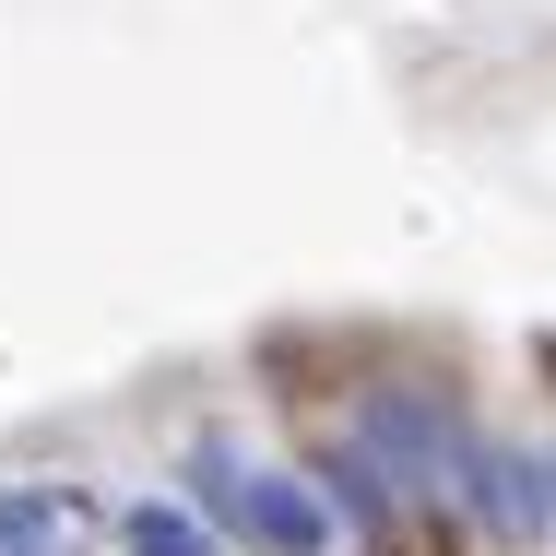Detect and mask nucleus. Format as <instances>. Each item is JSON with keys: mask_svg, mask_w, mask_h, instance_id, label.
Wrapping results in <instances>:
<instances>
[{"mask_svg": "<svg viewBox=\"0 0 556 556\" xmlns=\"http://www.w3.org/2000/svg\"><path fill=\"white\" fill-rule=\"evenodd\" d=\"M178 497H190V509H202L237 556H332V545H343V521H332V497H320V473L249 462L237 439H190Z\"/></svg>", "mask_w": 556, "mask_h": 556, "instance_id": "nucleus-1", "label": "nucleus"}, {"mask_svg": "<svg viewBox=\"0 0 556 556\" xmlns=\"http://www.w3.org/2000/svg\"><path fill=\"white\" fill-rule=\"evenodd\" d=\"M462 521H473V533H485L497 556H533V545H556V462L485 427L473 473H462Z\"/></svg>", "mask_w": 556, "mask_h": 556, "instance_id": "nucleus-2", "label": "nucleus"}, {"mask_svg": "<svg viewBox=\"0 0 556 556\" xmlns=\"http://www.w3.org/2000/svg\"><path fill=\"white\" fill-rule=\"evenodd\" d=\"M0 556H108V497L72 473L0 485Z\"/></svg>", "mask_w": 556, "mask_h": 556, "instance_id": "nucleus-3", "label": "nucleus"}, {"mask_svg": "<svg viewBox=\"0 0 556 556\" xmlns=\"http://www.w3.org/2000/svg\"><path fill=\"white\" fill-rule=\"evenodd\" d=\"M108 545H118V556H237V545L214 533V521H202L190 497H166V485L118 497V509H108Z\"/></svg>", "mask_w": 556, "mask_h": 556, "instance_id": "nucleus-4", "label": "nucleus"}, {"mask_svg": "<svg viewBox=\"0 0 556 556\" xmlns=\"http://www.w3.org/2000/svg\"><path fill=\"white\" fill-rule=\"evenodd\" d=\"M545 462H556V450H545Z\"/></svg>", "mask_w": 556, "mask_h": 556, "instance_id": "nucleus-5", "label": "nucleus"}]
</instances>
